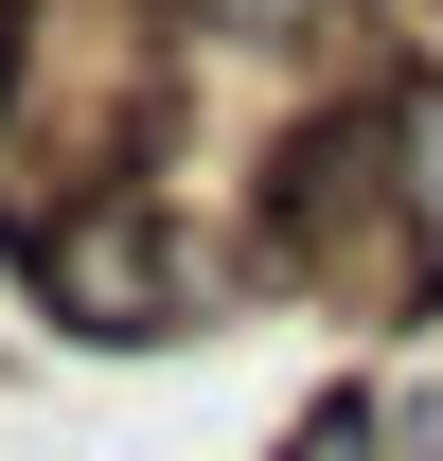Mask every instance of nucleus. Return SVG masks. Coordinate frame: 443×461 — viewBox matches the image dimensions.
Segmentation results:
<instances>
[{
	"mask_svg": "<svg viewBox=\"0 0 443 461\" xmlns=\"http://www.w3.org/2000/svg\"><path fill=\"white\" fill-rule=\"evenodd\" d=\"M177 54H267V71H373V0H160Z\"/></svg>",
	"mask_w": 443,
	"mask_h": 461,
	"instance_id": "2",
	"label": "nucleus"
},
{
	"mask_svg": "<svg viewBox=\"0 0 443 461\" xmlns=\"http://www.w3.org/2000/svg\"><path fill=\"white\" fill-rule=\"evenodd\" d=\"M355 391H373L390 461H443V355H408V373H355Z\"/></svg>",
	"mask_w": 443,
	"mask_h": 461,
	"instance_id": "4",
	"label": "nucleus"
},
{
	"mask_svg": "<svg viewBox=\"0 0 443 461\" xmlns=\"http://www.w3.org/2000/svg\"><path fill=\"white\" fill-rule=\"evenodd\" d=\"M284 461H390V426H373V391H320L302 426H284Z\"/></svg>",
	"mask_w": 443,
	"mask_h": 461,
	"instance_id": "5",
	"label": "nucleus"
},
{
	"mask_svg": "<svg viewBox=\"0 0 443 461\" xmlns=\"http://www.w3.org/2000/svg\"><path fill=\"white\" fill-rule=\"evenodd\" d=\"M355 124H373L390 195L443 230V54H373V71H355Z\"/></svg>",
	"mask_w": 443,
	"mask_h": 461,
	"instance_id": "3",
	"label": "nucleus"
},
{
	"mask_svg": "<svg viewBox=\"0 0 443 461\" xmlns=\"http://www.w3.org/2000/svg\"><path fill=\"white\" fill-rule=\"evenodd\" d=\"M18 285L54 302L71 338H107V355H160V338H213L231 302L267 285V249H231V230H195V195L124 177V195H89V213H54L36 249H18Z\"/></svg>",
	"mask_w": 443,
	"mask_h": 461,
	"instance_id": "1",
	"label": "nucleus"
}]
</instances>
